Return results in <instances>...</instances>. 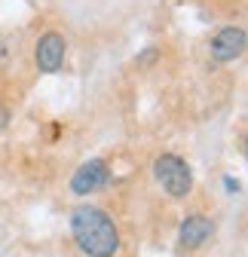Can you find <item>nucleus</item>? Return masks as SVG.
Listing matches in <instances>:
<instances>
[{
	"label": "nucleus",
	"instance_id": "obj_6",
	"mask_svg": "<svg viewBox=\"0 0 248 257\" xmlns=\"http://www.w3.org/2000/svg\"><path fill=\"white\" fill-rule=\"evenodd\" d=\"M211 233H214V220H211V217H205V214H190V217H184L178 239H181V245L187 248V251H193V248L205 245V242L211 239Z\"/></svg>",
	"mask_w": 248,
	"mask_h": 257
},
{
	"label": "nucleus",
	"instance_id": "obj_3",
	"mask_svg": "<svg viewBox=\"0 0 248 257\" xmlns=\"http://www.w3.org/2000/svg\"><path fill=\"white\" fill-rule=\"evenodd\" d=\"M107 181H110V166L104 163V159H89V163H83V166L74 172L71 190L77 193V196H89V193L101 190Z\"/></svg>",
	"mask_w": 248,
	"mask_h": 257
},
{
	"label": "nucleus",
	"instance_id": "obj_7",
	"mask_svg": "<svg viewBox=\"0 0 248 257\" xmlns=\"http://www.w3.org/2000/svg\"><path fill=\"white\" fill-rule=\"evenodd\" d=\"M224 187H227L230 193H239V181H233V178H224Z\"/></svg>",
	"mask_w": 248,
	"mask_h": 257
},
{
	"label": "nucleus",
	"instance_id": "obj_8",
	"mask_svg": "<svg viewBox=\"0 0 248 257\" xmlns=\"http://www.w3.org/2000/svg\"><path fill=\"white\" fill-rule=\"evenodd\" d=\"M153 58H157V49H147V52H144V58H141L138 64H150Z\"/></svg>",
	"mask_w": 248,
	"mask_h": 257
},
{
	"label": "nucleus",
	"instance_id": "obj_2",
	"mask_svg": "<svg viewBox=\"0 0 248 257\" xmlns=\"http://www.w3.org/2000/svg\"><path fill=\"white\" fill-rule=\"evenodd\" d=\"M153 175H157V181L163 184V190L175 199H184L190 193V187H193L190 166L175 153H163L157 163H153Z\"/></svg>",
	"mask_w": 248,
	"mask_h": 257
},
{
	"label": "nucleus",
	"instance_id": "obj_1",
	"mask_svg": "<svg viewBox=\"0 0 248 257\" xmlns=\"http://www.w3.org/2000/svg\"><path fill=\"white\" fill-rule=\"evenodd\" d=\"M71 233L80 251L89 257H113L119 251V233L107 211L95 205H77L71 211Z\"/></svg>",
	"mask_w": 248,
	"mask_h": 257
},
{
	"label": "nucleus",
	"instance_id": "obj_9",
	"mask_svg": "<svg viewBox=\"0 0 248 257\" xmlns=\"http://www.w3.org/2000/svg\"><path fill=\"white\" fill-rule=\"evenodd\" d=\"M7 119H10V113H7V110H0V128L7 125Z\"/></svg>",
	"mask_w": 248,
	"mask_h": 257
},
{
	"label": "nucleus",
	"instance_id": "obj_5",
	"mask_svg": "<svg viewBox=\"0 0 248 257\" xmlns=\"http://www.w3.org/2000/svg\"><path fill=\"white\" fill-rule=\"evenodd\" d=\"M65 49H68V43H65V37H61V34H55V31L43 34L37 40V52H34L37 68L43 74H55L61 68V61H65Z\"/></svg>",
	"mask_w": 248,
	"mask_h": 257
},
{
	"label": "nucleus",
	"instance_id": "obj_4",
	"mask_svg": "<svg viewBox=\"0 0 248 257\" xmlns=\"http://www.w3.org/2000/svg\"><path fill=\"white\" fill-rule=\"evenodd\" d=\"M248 46V34L242 28H221L211 40V58L214 61H233L245 52Z\"/></svg>",
	"mask_w": 248,
	"mask_h": 257
},
{
	"label": "nucleus",
	"instance_id": "obj_10",
	"mask_svg": "<svg viewBox=\"0 0 248 257\" xmlns=\"http://www.w3.org/2000/svg\"><path fill=\"white\" fill-rule=\"evenodd\" d=\"M245 156H248V135H245Z\"/></svg>",
	"mask_w": 248,
	"mask_h": 257
}]
</instances>
